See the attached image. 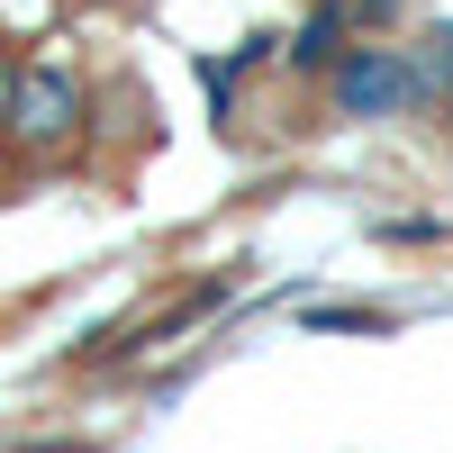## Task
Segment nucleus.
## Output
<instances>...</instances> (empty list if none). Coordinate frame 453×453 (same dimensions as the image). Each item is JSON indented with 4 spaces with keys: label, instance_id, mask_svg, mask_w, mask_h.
Returning <instances> with one entry per match:
<instances>
[{
    "label": "nucleus",
    "instance_id": "nucleus-1",
    "mask_svg": "<svg viewBox=\"0 0 453 453\" xmlns=\"http://www.w3.org/2000/svg\"><path fill=\"white\" fill-rule=\"evenodd\" d=\"M82 136H91V91H82V73L55 64V55L19 64V82H10V155H19V164H64Z\"/></svg>",
    "mask_w": 453,
    "mask_h": 453
},
{
    "label": "nucleus",
    "instance_id": "nucleus-2",
    "mask_svg": "<svg viewBox=\"0 0 453 453\" xmlns=\"http://www.w3.org/2000/svg\"><path fill=\"white\" fill-rule=\"evenodd\" d=\"M426 100V73L390 55V46H354L345 64H335V109L345 119H399V109H418Z\"/></svg>",
    "mask_w": 453,
    "mask_h": 453
},
{
    "label": "nucleus",
    "instance_id": "nucleus-3",
    "mask_svg": "<svg viewBox=\"0 0 453 453\" xmlns=\"http://www.w3.org/2000/svg\"><path fill=\"white\" fill-rule=\"evenodd\" d=\"M335 46H345V10H318L309 27H299L290 64H299V73H326V64H335Z\"/></svg>",
    "mask_w": 453,
    "mask_h": 453
},
{
    "label": "nucleus",
    "instance_id": "nucleus-4",
    "mask_svg": "<svg viewBox=\"0 0 453 453\" xmlns=\"http://www.w3.org/2000/svg\"><path fill=\"white\" fill-rule=\"evenodd\" d=\"M10 82H19V64L0 55V155H10Z\"/></svg>",
    "mask_w": 453,
    "mask_h": 453
},
{
    "label": "nucleus",
    "instance_id": "nucleus-5",
    "mask_svg": "<svg viewBox=\"0 0 453 453\" xmlns=\"http://www.w3.org/2000/svg\"><path fill=\"white\" fill-rule=\"evenodd\" d=\"M435 46H444V64H453V27H444V36H435Z\"/></svg>",
    "mask_w": 453,
    "mask_h": 453
}]
</instances>
